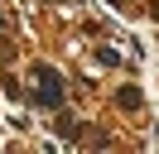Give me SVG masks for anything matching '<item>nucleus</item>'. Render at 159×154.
Returning <instances> with one entry per match:
<instances>
[{
  "instance_id": "1",
  "label": "nucleus",
  "mask_w": 159,
  "mask_h": 154,
  "mask_svg": "<svg viewBox=\"0 0 159 154\" xmlns=\"http://www.w3.org/2000/svg\"><path fill=\"white\" fill-rule=\"evenodd\" d=\"M34 77H39V101H43V106H58V101H63V82H58V72H53V67H39Z\"/></svg>"
},
{
  "instance_id": "2",
  "label": "nucleus",
  "mask_w": 159,
  "mask_h": 154,
  "mask_svg": "<svg viewBox=\"0 0 159 154\" xmlns=\"http://www.w3.org/2000/svg\"><path fill=\"white\" fill-rule=\"evenodd\" d=\"M116 101L125 106V111H135V106H140V92H135V87H120V96H116Z\"/></svg>"
}]
</instances>
